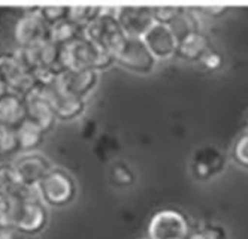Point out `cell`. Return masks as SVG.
<instances>
[{"label": "cell", "mask_w": 248, "mask_h": 239, "mask_svg": "<svg viewBox=\"0 0 248 239\" xmlns=\"http://www.w3.org/2000/svg\"><path fill=\"white\" fill-rule=\"evenodd\" d=\"M180 6H153V15L155 23L162 24H170L175 15L178 14Z\"/></svg>", "instance_id": "cell-29"}, {"label": "cell", "mask_w": 248, "mask_h": 239, "mask_svg": "<svg viewBox=\"0 0 248 239\" xmlns=\"http://www.w3.org/2000/svg\"><path fill=\"white\" fill-rule=\"evenodd\" d=\"M44 90H45V95H46L52 109H54V114H56L57 120L74 121L84 114V111H85L84 99L64 93V91H62L56 85V82L48 87H44Z\"/></svg>", "instance_id": "cell-13"}, {"label": "cell", "mask_w": 248, "mask_h": 239, "mask_svg": "<svg viewBox=\"0 0 248 239\" xmlns=\"http://www.w3.org/2000/svg\"><path fill=\"white\" fill-rule=\"evenodd\" d=\"M102 12V6H69L67 18L81 29H85Z\"/></svg>", "instance_id": "cell-24"}, {"label": "cell", "mask_w": 248, "mask_h": 239, "mask_svg": "<svg viewBox=\"0 0 248 239\" xmlns=\"http://www.w3.org/2000/svg\"><path fill=\"white\" fill-rule=\"evenodd\" d=\"M186 239H226V232L220 226H203L196 230H190Z\"/></svg>", "instance_id": "cell-27"}, {"label": "cell", "mask_w": 248, "mask_h": 239, "mask_svg": "<svg viewBox=\"0 0 248 239\" xmlns=\"http://www.w3.org/2000/svg\"><path fill=\"white\" fill-rule=\"evenodd\" d=\"M247 130H248V120H247Z\"/></svg>", "instance_id": "cell-36"}, {"label": "cell", "mask_w": 248, "mask_h": 239, "mask_svg": "<svg viewBox=\"0 0 248 239\" xmlns=\"http://www.w3.org/2000/svg\"><path fill=\"white\" fill-rule=\"evenodd\" d=\"M5 93V87L2 85V82H0V96H2Z\"/></svg>", "instance_id": "cell-34"}, {"label": "cell", "mask_w": 248, "mask_h": 239, "mask_svg": "<svg viewBox=\"0 0 248 239\" xmlns=\"http://www.w3.org/2000/svg\"><path fill=\"white\" fill-rule=\"evenodd\" d=\"M99 82V72L94 70H67L63 69L56 81V85L67 95L84 99L92 93Z\"/></svg>", "instance_id": "cell-12"}, {"label": "cell", "mask_w": 248, "mask_h": 239, "mask_svg": "<svg viewBox=\"0 0 248 239\" xmlns=\"http://www.w3.org/2000/svg\"><path fill=\"white\" fill-rule=\"evenodd\" d=\"M24 184L16 176L12 164H0V193L20 197Z\"/></svg>", "instance_id": "cell-23"}, {"label": "cell", "mask_w": 248, "mask_h": 239, "mask_svg": "<svg viewBox=\"0 0 248 239\" xmlns=\"http://www.w3.org/2000/svg\"><path fill=\"white\" fill-rule=\"evenodd\" d=\"M227 6H221V5H214V6H199L194 8V11H198V14H203L206 16L211 18H220L227 12Z\"/></svg>", "instance_id": "cell-31"}, {"label": "cell", "mask_w": 248, "mask_h": 239, "mask_svg": "<svg viewBox=\"0 0 248 239\" xmlns=\"http://www.w3.org/2000/svg\"><path fill=\"white\" fill-rule=\"evenodd\" d=\"M48 222L45 204L41 199L23 200L20 214L14 227L23 235H36L42 232Z\"/></svg>", "instance_id": "cell-14"}, {"label": "cell", "mask_w": 248, "mask_h": 239, "mask_svg": "<svg viewBox=\"0 0 248 239\" xmlns=\"http://www.w3.org/2000/svg\"><path fill=\"white\" fill-rule=\"evenodd\" d=\"M21 204L23 199L8 193H0V227H14Z\"/></svg>", "instance_id": "cell-22"}, {"label": "cell", "mask_w": 248, "mask_h": 239, "mask_svg": "<svg viewBox=\"0 0 248 239\" xmlns=\"http://www.w3.org/2000/svg\"><path fill=\"white\" fill-rule=\"evenodd\" d=\"M112 175H114V181L118 186H129L133 181V175L130 172V169L127 166H123V164H117L112 169Z\"/></svg>", "instance_id": "cell-30"}, {"label": "cell", "mask_w": 248, "mask_h": 239, "mask_svg": "<svg viewBox=\"0 0 248 239\" xmlns=\"http://www.w3.org/2000/svg\"><path fill=\"white\" fill-rule=\"evenodd\" d=\"M117 18L126 36L144 38L145 33L154 26L153 6H120Z\"/></svg>", "instance_id": "cell-11"}, {"label": "cell", "mask_w": 248, "mask_h": 239, "mask_svg": "<svg viewBox=\"0 0 248 239\" xmlns=\"http://www.w3.org/2000/svg\"><path fill=\"white\" fill-rule=\"evenodd\" d=\"M211 51L209 38L203 32H196L178 42L176 57L186 62H202Z\"/></svg>", "instance_id": "cell-16"}, {"label": "cell", "mask_w": 248, "mask_h": 239, "mask_svg": "<svg viewBox=\"0 0 248 239\" xmlns=\"http://www.w3.org/2000/svg\"><path fill=\"white\" fill-rule=\"evenodd\" d=\"M15 132H16V138H18L21 153H33L45 138L44 128L29 118H26L20 126H16Z\"/></svg>", "instance_id": "cell-18"}, {"label": "cell", "mask_w": 248, "mask_h": 239, "mask_svg": "<svg viewBox=\"0 0 248 239\" xmlns=\"http://www.w3.org/2000/svg\"><path fill=\"white\" fill-rule=\"evenodd\" d=\"M26 120L24 97L9 91L0 96V126L15 128Z\"/></svg>", "instance_id": "cell-17"}, {"label": "cell", "mask_w": 248, "mask_h": 239, "mask_svg": "<svg viewBox=\"0 0 248 239\" xmlns=\"http://www.w3.org/2000/svg\"><path fill=\"white\" fill-rule=\"evenodd\" d=\"M142 39L155 60H168L176 56L178 39L175 38L173 32L168 24L154 23V26L145 33Z\"/></svg>", "instance_id": "cell-15"}, {"label": "cell", "mask_w": 248, "mask_h": 239, "mask_svg": "<svg viewBox=\"0 0 248 239\" xmlns=\"http://www.w3.org/2000/svg\"><path fill=\"white\" fill-rule=\"evenodd\" d=\"M84 36L114 56L115 49L126 38V33L123 32L117 18V8H102L99 16L84 29Z\"/></svg>", "instance_id": "cell-2"}, {"label": "cell", "mask_w": 248, "mask_h": 239, "mask_svg": "<svg viewBox=\"0 0 248 239\" xmlns=\"http://www.w3.org/2000/svg\"><path fill=\"white\" fill-rule=\"evenodd\" d=\"M220 169H221L220 154H217L214 150H206V154L201 153V156L198 154L196 157H194L193 172L201 179H206V178L212 176Z\"/></svg>", "instance_id": "cell-21"}, {"label": "cell", "mask_w": 248, "mask_h": 239, "mask_svg": "<svg viewBox=\"0 0 248 239\" xmlns=\"http://www.w3.org/2000/svg\"><path fill=\"white\" fill-rule=\"evenodd\" d=\"M190 233L187 218L175 209L157 211L148 223L150 239H186Z\"/></svg>", "instance_id": "cell-7"}, {"label": "cell", "mask_w": 248, "mask_h": 239, "mask_svg": "<svg viewBox=\"0 0 248 239\" xmlns=\"http://www.w3.org/2000/svg\"><path fill=\"white\" fill-rule=\"evenodd\" d=\"M18 150H20V145H18V138H16L15 128L12 127L0 128V153L11 154Z\"/></svg>", "instance_id": "cell-26"}, {"label": "cell", "mask_w": 248, "mask_h": 239, "mask_svg": "<svg viewBox=\"0 0 248 239\" xmlns=\"http://www.w3.org/2000/svg\"><path fill=\"white\" fill-rule=\"evenodd\" d=\"M230 156H232V160L239 168L248 169V130L241 133L235 139Z\"/></svg>", "instance_id": "cell-25"}, {"label": "cell", "mask_w": 248, "mask_h": 239, "mask_svg": "<svg viewBox=\"0 0 248 239\" xmlns=\"http://www.w3.org/2000/svg\"><path fill=\"white\" fill-rule=\"evenodd\" d=\"M203 62V64H205V67L206 69H209V70H217L220 66H221V63H223V59H221V56L218 52H216V51H211L208 56L202 60Z\"/></svg>", "instance_id": "cell-32"}, {"label": "cell", "mask_w": 248, "mask_h": 239, "mask_svg": "<svg viewBox=\"0 0 248 239\" xmlns=\"http://www.w3.org/2000/svg\"><path fill=\"white\" fill-rule=\"evenodd\" d=\"M24 105H26V118L31 120L44 128V132H49L54 127L57 118L54 114L45 90L41 85H34L29 93L24 96Z\"/></svg>", "instance_id": "cell-10"}, {"label": "cell", "mask_w": 248, "mask_h": 239, "mask_svg": "<svg viewBox=\"0 0 248 239\" xmlns=\"http://www.w3.org/2000/svg\"><path fill=\"white\" fill-rule=\"evenodd\" d=\"M39 196L45 205L62 208L69 205L77 196L74 176L62 168H52L39 182Z\"/></svg>", "instance_id": "cell-3"}, {"label": "cell", "mask_w": 248, "mask_h": 239, "mask_svg": "<svg viewBox=\"0 0 248 239\" xmlns=\"http://www.w3.org/2000/svg\"><path fill=\"white\" fill-rule=\"evenodd\" d=\"M69 6H39V12L48 26L56 24L67 18Z\"/></svg>", "instance_id": "cell-28"}, {"label": "cell", "mask_w": 248, "mask_h": 239, "mask_svg": "<svg viewBox=\"0 0 248 239\" xmlns=\"http://www.w3.org/2000/svg\"><path fill=\"white\" fill-rule=\"evenodd\" d=\"M0 82L5 91L24 97L36 85L31 72H29L12 54L0 56Z\"/></svg>", "instance_id": "cell-6"}, {"label": "cell", "mask_w": 248, "mask_h": 239, "mask_svg": "<svg viewBox=\"0 0 248 239\" xmlns=\"http://www.w3.org/2000/svg\"><path fill=\"white\" fill-rule=\"evenodd\" d=\"M12 168L24 186L38 187L39 182L46 176V174L54 168L51 161L41 153H23L18 156L14 163Z\"/></svg>", "instance_id": "cell-9"}, {"label": "cell", "mask_w": 248, "mask_h": 239, "mask_svg": "<svg viewBox=\"0 0 248 239\" xmlns=\"http://www.w3.org/2000/svg\"><path fill=\"white\" fill-rule=\"evenodd\" d=\"M14 56L29 72H34L38 69H62L59 63L60 47L49 39L23 48L18 47L16 51H14Z\"/></svg>", "instance_id": "cell-5"}, {"label": "cell", "mask_w": 248, "mask_h": 239, "mask_svg": "<svg viewBox=\"0 0 248 239\" xmlns=\"http://www.w3.org/2000/svg\"><path fill=\"white\" fill-rule=\"evenodd\" d=\"M169 27L173 32L175 38L178 39V42L181 39L187 38V36L191 34V33L201 32L198 12H194L193 8H181L180 6L178 14L175 15V18L169 24Z\"/></svg>", "instance_id": "cell-19"}, {"label": "cell", "mask_w": 248, "mask_h": 239, "mask_svg": "<svg viewBox=\"0 0 248 239\" xmlns=\"http://www.w3.org/2000/svg\"><path fill=\"white\" fill-rule=\"evenodd\" d=\"M114 60L126 70L139 73V75L151 73L157 63L144 39L132 38V36H126L121 45L115 49Z\"/></svg>", "instance_id": "cell-4"}, {"label": "cell", "mask_w": 248, "mask_h": 239, "mask_svg": "<svg viewBox=\"0 0 248 239\" xmlns=\"http://www.w3.org/2000/svg\"><path fill=\"white\" fill-rule=\"evenodd\" d=\"M0 239H23V233L15 227H0Z\"/></svg>", "instance_id": "cell-33"}, {"label": "cell", "mask_w": 248, "mask_h": 239, "mask_svg": "<svg viewBox=\"0 0 248 239\" xmlns=\"http://www.w3.org/2000/svg\"><path fill=\"white\" fill-rule=\"evenodd\" d=\"M59 63L67 70H94L102 72L115 63L111 52L105 51L88 41L85 36L60 47Z\"/></svg>", "instance_id": "cell-1"}, {"label": "cell", "mask_w": 248, "mask_h": 239, "mask_svg": "<svg viewBox=\"0 0 248 239\" xmlns=\"http://www.w3.org/2000/svg\"><path fill=\"white\" fill-rule=\"evenodd\" d=\"M82 34H84V29H81L79 26L72 23L69 18H64V20L49 26L48 39L59 47H63L69 42L78 39Z\"/></svg>", "instance_id": "cell-20"}, {"label": "cell", "mask_w": 248, "mask_h": 239, "mask_svg": "<svg viewBox=\"0 0 248 239\" xmlns=\"http://www.w3.org/2000/svg\"><path fill=\"white\" fill-rule=\"evenodd\" d=\"M24 11L27 12H23V15L16 20L14 27L15 41L20 48L48 39V33H49V26L42 18L39 12V6L26 8Z\"/></svg>", "instance_id": "cell-8"}, {"label": "cell", "mask_w": 248, "mask_h": 239, "mask_svg": "<svg viewBox=\"0 0 248 239\" xmlns=\"http://www.w3.org/2000/svg\"><path fill=\"white\" fill-rule=\"evenodd\" d=\"M140 239H150V238H148V236H147V238H140Z\"/></svg>", "instance_id": "cell-35"}]
</instances>
